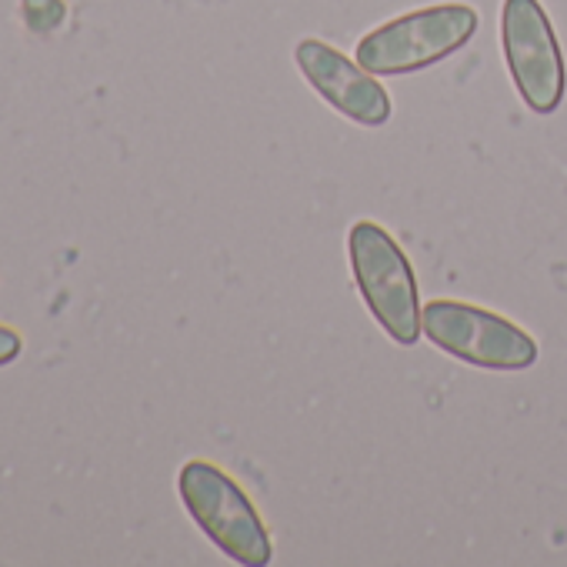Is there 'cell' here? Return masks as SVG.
<instances>
[{
	"label": "cell",
	"instance_id": "obj_1",
	"mask_svg": "<svg viewBox=\"0 0 567 567\" xmlns=\"http://www.w3.org/2000/svg\"><path fill=\"white\" fill-rule=\"evenodd\" d=\"M351 274L371 318L388 331L394 344L421 341V298L417 280L401 244L374 220H358L348 234Z\"/></svg>",
	"mask_w": 567,
	"mask_h": 567
},
{
	"label": "cell",
	"instance_id": "obj_7",
	"mask_svg": "<svg viewBox=\"0 0 567 567\" xmlns=\"http://www.w3.org/2000/svg\"><path fill=\"white\" fill-rule=\"evenodd\" d=\"M21 351H24V338H21L14 328L0 324V368L11 364V361H18V358H21Z\"/></svg>",
	"mask_w": 567,
	"mask_h": 567
},
{
	"label": "cell",
	"instance_id": "obj_2",
	"mask_svg": "<svg viewBox=\"0 0 567 567\" xmlns=\"http://www.w3.org/2000/svg\"><path fill=\"white\" fill-rule=\"evenodd\" d=\"M177 491L194 524L244 567H264L274 557L270 530L240 484L210 461H187L177 474Z\"/></svg>",
	"mask_w": 567,
	"mask_h": 567
},
{
	"label": "cell",
	"instance_id": "obj_4",
	"mask_svg": "<svg viewBox=\"0 0 567 567\" xmlns=\"http://www.w3.org/2000/svg\"><path fill=\"white\" fill-rule=\"evenodd\" d=\"M424 338L444 354L484 371H524L537 361V341L514 321L464 301H431L421 308Z\"/></svg>",
	"mask_w": 567,
	"mask_h": 567
},
{
	"label": "cell",
	"instance_id": "obj_3",
	"mask_svg": "<svg viewBox=\"0 0 567 567\" xmlns=\"http://www.w3.org/2000/svg\"><path fill=\"white\" fill-rule=\"evenodd\" d=\"M477 31V11L467 4H434L394 18L358 44V64L374 78L414 74L457 54Z\"/></svg>",
	"mask_w": 567,
	"mask_h": 567
},
{
	"label": "cell",
	"instance_id": "obj_6",
	"mask_svg": "<svg viewBox=\"0 0 567 567\" xmlns=\"http://www.w3.org/2000/svg\"><path fill=\"white\" fill-rule=\"evenodd\" d=\"M295 61L308 84L348 121L361 127H381L391 121V97L371 71L324 41H301Z\"/></svg>",
	"mask_w": 567,
	"mask_h": 567
},
{
	"label": "cell",
	"instance_id": "obj_5",
	"mask_svg": "<svg viewBox=\"0 0 567 567\" xmlns=\"http://www.w3.org/2000/svg\"><path fill=\"white\" fill-rule=\"evenodd\" d=\"M501 44L524 104L534 114H554L564 101L567 68L540 0H504Z\"/></svg>",
	"mask_w": 567,
	"mask_h": 567
}]
</instances>
